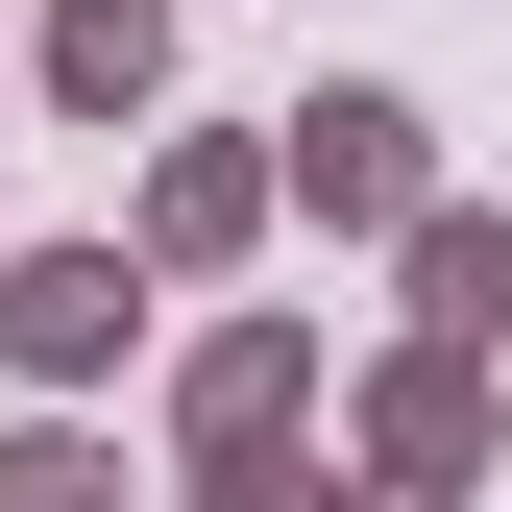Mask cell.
I'll list each match as a JSON object with an SVG mask.
<instances>
[{"instance_id": "1", "label": "cell", "mask_w": 512, "mask_h": 512, "mask_svg": "<svg viewBox=\"0 0 512 512\" xmlns=\"http://www.w3.org/2000/svg\"><path fill=\"white\" fill-rule=\"evenodd\" d=\"M122 342V269H25V366H98Z\"/></svg>"}]
</instances>
